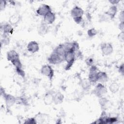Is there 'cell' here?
Here are the masks:
<instances>
[{
	"label": "cell",
	"instance_id": "1",
	"mask_svg": "<svg viewBox=\"0 0 124 124\" xmlns=\"http://www.w3.org/2000/svg\"><path fill=\"white\" fill-rule=\"evenodd\" d=\"M84 14L83 9L78 6L74 7L71 11V16L74 21L77 24H80L82 20V16Z\"/></svg>",
	"mask_w": 124,
	"mask_h": 124
},
{
	"label": "cell",
	"instance_id": "2",
	"mask_svg": "<svg viewBox=\"0 0 124 124\" xmlns=\"http://www.w3.org/2000/svg\"><path fill=\"white\" fill-rule=\"evenodd\" d=\"M76 54L74 50H69L66 51L64 55V61L67 62L65 66V70H69L71 69L76 60Z\"/></svg>",
	"mask_w": 124,
	"mask_h": 124
},
{
	"label": "cell",
	"instance_id": "3",
	"mask_svg": "<svg viewBox=\"0 0 124 124\" xmlns=\"http://www.w3.org/2000/svg\"><path fill=\"white\" fill-rule=\"evenodd\" d=\"M41 73L43 75L47 77L50 80L53 79L54 75V70L49 64H45L42 65L41 68Z\"/></svg>",
	"mask_w": 124,
	"mask_h": 124
},
{
	"label": "cell",
	"instance_id": "4",
	"mask_svg": "<svg viewBox=\"0 0 124 124\" xmlns=\"http://www.w3.org/2000/svg\"><path fill=\"white\" fill-rule=\"evenodd\" d=\"M107 92V90L106 87L101 83H98L93 91V93L99 98L103 96Z\"/></svg>",
	"mask_w": 124,
	"mask_h": 124
},
{
	"label": "cell",
	"instance_id": "5",
	"mask_svg": "<svg viewBox=\"0 0 124 124\" xmlns=\"http://www.w3.org/2000/svg\"><path fill=\"white\" fill-rule=\"evenodd\" d=\"M98 72V68L95 65H93L90 67L88 79L91 83H94L97 82V74Z\"/></svg>",
	"mask_w": 124,
	"mask_h": 124
},
{
	"label": "cell",
	"instance_id": "6",
	"mask_svg": "<svg viewBox=\"0 0 124 124\" xmlns=\"http://www.w3.org/2000/svg\"><path fill=\"white\" fill-rule=\"evenodd\" d=\"M48 62L50 64H59L64 61V59L59 56L55 52L53 51L47 59Z\"/></svg>",
	"mask_w": 124,
	"mask_h": 124
},
{
	"label": "cell",
	"instance_id": "7",
	"mask_svg": "<svg viewBox=\"0 0 124 124\" xmlns=\"http://www.w3.org/2000/svg\"><path fill=\"white\" fill-rule=\"evenodd\" d=\"M101 50L103 55H109L113 52V46L110 43H103L101 45Z\"/></svg>",
	"mask_w": 124,
	"mask_h": 124
},
{
	"label": "cell",
	"instance_id": "8",
	"mask_svg": "<svg viewBox=\"0 0 124 124\" xmlns=\"http://www.w3.org/2000/svg\"><path fill=\"white\" fill-rule=\"evenodd\" d=\"M50 12H52L51 7L49 5L46 4L41 5L36 10V13L38 15L43 16H44Z\"/></svg>",
	"mask_w": 124,
	"mask_h": 124
},
{
	"label": "cell",
	"instance_id": "9",
	"mask_svg": "<svg viewBox=\"0 0 124 124\" xmlns=\"http://www.w3.org/2000/svg\"><path fill=\"white\" fill-rule=\"evenodd\" d=\"M27 50L31 53H36L39 50V44L35 41H30L27 45Z\"/></svg>",
	"mask_w": 124,
	"mask_h": 124
},
{
	"label": "cell",
	"instance_id": "10",
	"mask_svg": "<svg viewBox=\"0 0 124 124\" xmlns=\"http://www.w3.org/2000/svg\"><path fill=\"white\" fill-rule=\"evenodd\" d=\"M4 98L7 108H9L13 106L16 101V98L10 94H6Z\"/></svg>",
	"mask_w": 124,
	"mask_h": 124
},
{
	"label": "cell",
	"instance_id": "11",
	"mask_svg": "<svg viewBox=\"0 0 124 124\" xmlns=\"http://www.w3.org/2000/svg\"><path fill=\"white\" fill-rule=\"evenodd\" d=\"M55 14L52 12H50L44 16V22L46 24H51L55 20Z\"/></svg>",
	"mask_w": 124,
	"mask_h": 124
},
{
	"label": "cell",
	"instance_id": "12",
	"mask_svg": "<svg viewBox=\"0 0 124 124\" xmlns=\"http://www.w3.org/2000/svg\"><path fill=\"white\" fill-rule=\"evenodd\" d=\"M18 59H19V55L15 50H10L7 52V59L8 61L12 62Z\"/></svg>",
	"mask_w": 124,
	"mask_h": 124
},
{
	"label": "cell",
	"instance_id": "13",
	"mask_svg": "<svg viewBox=\"0 0 124 124\" xmlns=\"http://www.w3.org/2000/svg\"><path fill=\"white\" fill-rule=\"evenodd\" d=\"M49 30V27L47 24L42 21L38 28V33L40 35H44L47 33Z\"/></svg>",
	"mask_w": 124,
	"mask_h": 124
},
{
	"label": "cell",
	"instance_id": "14",
	"mask_svg": "<svg viewBox=\"0 0 124 124\" xmlns=\"http://www.w3.org/2000/svg\"><path fill=\"white\" fill-rule=\"evenodd\" d=\"M64 99V95L60 92L54 93L53 97V102L55 105H59L62 103Z\"/></svg>",
	"mask_w": 124,
	"mask_h": 124
},
{
	"label": "cell",
	"instance_id": "15",
	"mask_svg": "<svg viewBox=\"0 0 124 124\" xmlns=\"http://www.w3.org/2000/svg\"><path fill=\"white\" fill-rule=\"evenodd\" d=\"M56 54H57L60 57L64 59V55L66 52L65 49L63 44H61L59 45L53 50Z\"/></svg>",
	"mask_w": 124,
	"mask_h": 124
},
{
	"label": "cell",
	"instance_id": "16",
	"mask_svg": "<svg viewBox=\"0 0 124 124\" xmlns=\"http://www.w3.org/2000/svg\"><path fill=\"white\" fill-rule=\"evenodd\" d=\"M108 78L107 73L103 71H99L97 74V81L101 83L108 81Z\"/></svg>",
	"mask_w": 124,
	"mask_h": 124
},
{
	"label": "cell",
	"instance_id": "17",
	"mask_svg": "<svg viewBox=\"0 0 124 124\" xmlns=\"http://www.w3.org/2000/svg\"><path fill=\"white\" fill-rule=\"evenodd\" d=\"M21 16L18 14H15L11 16L9 19V22L11 25H16L20 22Z\"/></svg>",
	"mask_w": 124,
	"mask_h": 124
},
{
	"label": "cell",
	"instance_id": "18",
	"mask_svg": "<svg viewBox=\"0 0 124 124\" xmlns=\"http://www.w3.org/2000/svg\"><path fill=\"white\" fill-rule=\"evenodd\" d=\"M117 11L118 9L116 5H111L109 7L108 11L105 12V13L108 15L111 19L115 17L117 13Z\"/></svg>",
	"mask_w": 124,
	"mask_h": 124
},
{
	"label": "cell",
	"instance_id": "19",
	"mask_svg": "<svg viewBox=\"0 0 124 124\" xmlns=\"http://www.w3.org/2000/svg\"><path fill=\"white\" fill-rule=\"evenodd\" d=\"M1 30L3 33L8 34H12L14 31V29L10 23H5L1 25Z\"/></svg>",
	"mask_w": 124,
	"mask_h": 124
},
{
	"label": "cell",
	"instance_id": "20",
	"mask_svg": "<svg viewBox=\"0 0 124 124\" xmlns=\"http://www.w3.org/2000/svg\"><path fill=\"white\" fill-rule=\"evenodd\" d=\"M54 93L50 92L46 93L44 97V102L46 105H49L53 103V97Z\"/></svg>",
	"mask_w": 124,
	"mask_h": 124
},
{
	"label": "cell",
	"instance_id": "21",
	"mask_svg": "<svg viewBox=\"0 0 124 124\" xmlns=\"http://www.w3.org/2000/svg\"><path fill=\"white\" fill-rule=\"evenodd\" d=\"M99 103L102 109H105L108 107L109 100L106 97L102 96L99 98Z\"/></svg>",
	"mask_w": 124,
	"mask_h": 124
},
{
	"label": "cell",
	"instance_id": "22",
	"mask_svg": "<svg viewBox=\"0 0 124 124\" xmlns=\"http://www.w3.org/2000/svg\"><path fill=\"white\" fill-rule=\"evenodd\" d=\"M80 85L83 89L88 90L91 87V82L88 79H83L81 80Z\"/></svg>",
	"mask_w": 124,
	"mask_h": 124
},
{
	"label": "cell",
	"instance_id": "23",
	"mask_svg": "<svg viewBox=\"0 0 124 124\" xmlns=\"http://www.w3.org/2000/svg\"><path fill=\"white\" fill-rule=\"evenodd\" d=\"M120 86L119 84L115 82H112L109 86V91L113 93H115L119 90Z\"/></svg>",
	"mask_w": 124,
	"mask_h": 124
},
{
	"label": "cell",
	"instance_id": "24",
	"mask_svg": "<svg viewBox=\"0 0 124 124\" xmlns=\"http://www.w3.org/2000/svg\"><path fill=\"white\" fill-rule=\"evenodd\" d=\"M9 34L3 33L2 37L1 39V44H3L4 45H7L10 43V38Z\"/></svg>",
	"mask_w": 124,
	"mask_h": 124
},
{
	"label": "cell",
	"instance_id": "25",
	"mask_svg": "<svg viewBox=\"0 0 124 124\" xmlns=\"http://www.w3.org/2000/svg\"><path fill=\"white\" fill-rule=\"evenodd\" d=\"M94 63V58L92 56H89L87 57L85 60V63L88 66L91 67L93 65Z\"/></svg>",
	"mask_w": 124,
	"mask_h": 124
},
{
	"label": "cell",
	"instance_id": "26",
	"mask_svg": "<svg viewBox=\"0 0 124 124\" xmlns=\"http://www.w3.org/2000/svg\"><path fill=\"white\" fill-rule=\"evenodd\" d=\"M87 34L90 37H93L97 34V31L94 28H91L88 30Z\"/></svg>",
	"mask_w": 124,
	"mask_h": 124
},
{
	"label": "cell",
	"instance_id": "27",
	"mask_svg": "<svg viewBox=\"0 0 124 124\" xmlns=\"http://www.w3.org/2000/svg\"><path fill=\"white\" fill-rule=\"evenodd\" d=\"M117 120L116 117H108L106 118L105 124H112L115 123Z\"/></svg>",
	"mask_w": 124,
	"mask_h": 124
},
{
	"label": "cell",
	"instance_id": "28",
	"mask_svg": "<svg viewBox=\"0 0 124 124\" xmlns=\"http://www.w3.org/2000/svg\"><path fill=\"white\" fill-rule=\"evenodd\" d=\"M37 121L35 118H30L25 120L24 124H37Z\"/></svg>",
	"mask_w": 124,
	"mask_h": 124
},
{
	"label": "cell",
	"instance_id": "29",
	"mask_svg": "<svg viewBox=\"0 0 124 124\" xmlns=\"http://www.w3.org/2000/svg\"><path fill=\"white\" fill-rule=\"evenodd\" d=\"M16 73L21 77L24 78L25 77V72L22 70V68H16Z\"/></svg>",
	"mask_w": 124,
	"mask_h": 124
},
{
	"label": "cell",
	"instance_id": "30",
	"mask_svg": "<svg viewBox=\"0 0 124 124\" xmlns=\"http://www.w3.org/2000/svg\"><path fill=\"white\" fill-rule=\"evenodd\" d=\"M6 4V1L4 0H1L0 1V9L1 11L5 9Z\"/></svg>",
	"mask_w": 124,
	"mask_h": 124
},
{
	"label": "cell",
	"instance_id": "31",
	"mask_svg": "<svg viewBox=\"0 0 124 124\" xmlns=\"http://www.w3.org/2000/svg\"><path fill=\"white\" fill-rule=\"evenodd\" d=\"M118 39L119 40V41L121 42H124V31H121L118 35Z\"/></svg>",
	"mask_w": 124,
	"mask_h": 124
},
{
	"label": "cell",
	"instance_id": "32",
	"mask_svg": "<svg viewBox=\"0 0 124 124\" xmlns=\"http://www.w3.org/2000/svg\"><path fill=\"white\" fill-rule=\"evenodd\" d=\"M119 18L120 20V22H124V11H122L120 12L119 16Z\"/></svg>",
	"mask_w": 124,
	"mask_h": 124
},
{
	"label": "cell",
	"instance_id": "33",
	"mask_svg": "<svg viewBox=\"0 0 124 124\" xmlns=\"http://www.w3.org/2000/svg\"><path fill=\"white\" fill-rule=\"evenodd\" d=\"M124 63H122L118 67V71L122 75H124Z\"/></svg>",
	"mask_w": 124,
	"mask_h": 124
},
{
	"label": "cell",
	"instance_id": "34",
	"mask_svg": "<svg viewBox=\"0 0 124 124\" xmlns=\"http://www.w3.org/2000/svg\"><path fill=\"white\" fill-rule=\"evenodd\" d=\"M119 29L121 31H124V22H120L119 26H118Z\"/></svg>",
	"mask_w": 124,
	"mask_h": 124
},
{
	"label": "cell",
	"instance_id": "35",
	"mask_svg": "<svg viewBox=\"0 0 124 124\" xmlns=\"http://www.w3.org/2000/svg\"><path fill=\"white\" fill-rule=\"evenodd\" d=\"M109 2L112 4V5H116L120 2V0H109Z\"/></svg>",
	"mask_w": 124,
	"mask_h": 124
}]
</instances>
